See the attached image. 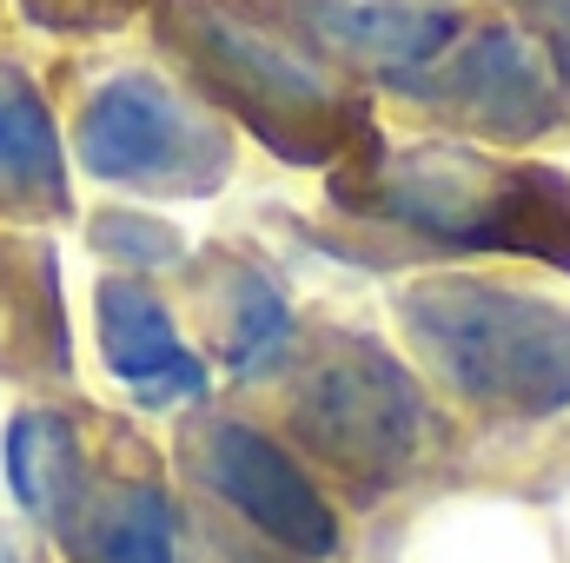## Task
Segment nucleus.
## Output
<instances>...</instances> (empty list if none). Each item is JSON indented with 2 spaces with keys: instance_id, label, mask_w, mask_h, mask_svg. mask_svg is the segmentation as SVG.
I'll return each mask as SVG.
<instances>
[{
  "instance_id": "f03ea898",
  "label": "nucleus",
  "mask_w": 570,
  "mask_h": 563,
  "mask_svg": "<svg viewBox=\"0 0 570 563\" xmlns=\"http://www.w3.org/2000/svg\"><path fill=\"white\" fill-rule=\"evenodd\" d=\"M372 213L444 246L524 253L570 273V179L558 166H498L464 146H419L385 166Z\"/></svg>"
},
{
  "instance_id": "39448f33",
  "label": "nucleus",
  "mask_w": 570,
  "mask_h": 563,
  "mask_svg": "<svg viewBox=\"0 0 570 563\" xmlns=\"http://www.w3.org/2000/svg\"><path fill=\"white\" fill-rule=\"evenodd\" d=\"M193 40H199V60L219 73V87L253 113V127H266V140L279 152H292L285 127H305V140L325 152L332 93H325V80L312 73L305 53H292L279 33H266L239 13H219V7H206L193 20Z\"/></svg>"
},
{
  "instance_id": "2eb2a0df",
  "label": "nucleus",
  "mask_w": 570,
  "mask_h": 563,
  "mask_svg": "<svg viewBox=\"0 0 570 563\" xmlns=\"http://www.w3.org/2000/svg\"><path fill=\"white\" fill-rule=\"evenodd\" d=\"M551 53H558V67H564V80H570V0L551 7Z\"/></svg>"
},
{
  "instance_id": "6e6552de",
  "label": "nucleus",
  "mask_w": 570,
  "mask_h": 563,
  "mask_svg": "<svg viewBox=\"0 0 570 563\" xmlns=\"http://www.w3.org/2000/svg\"><path fill=\"white\" fill-rule=\"evenodd\" d=\"M100 352L107 372L140 398V405H179L206 392V365L186 352L173 312L140 279H100Z\"/></svg>"
},
{
  "instance_id": "9b49d317",
  "label": "nucleus",
  "mask_w": 570,
  "mask_h": 563,
  "mask_svg": "<svg viewBox=\"0 0 570 563\" xmlns=\"http://www.w3.org/2000/svg\"><path fill=\"white\" fill-rule=\"evenodd\" d=\"M0 186L60 206L67 199V172H60V134L47 100L33 93V80L20 67L0 60Z\"/></svg>"
},
{
  "instance_id": "9d476101",
  "label": "nucleus",
  "mask_w": 570,
  "mask_h": 563,
  "mask_svg": "<svg viewBox=\"0 0 570 563\" xmlns=\"http://www.w3.org/2000/svg\"><path fill=\"white\" fill-rule=\"evenodd\" d=\"M312 27L325 40H338L345 53L405 60V67L431 60L451 40V20L419 0H312Z\"/></svg>"
},
{
  "instance_id": "ddd939ff",
  "label": "nucleus",
  "mask_w": 570,
  "mask_h": 563,
  "mask_svg": "<svg viewBox=\"0 0 570 563\" xmlns=\"http://www.w3.org/2000/svg\"><path fill=\"white\" fill-rule=\"evenodd\" d=\"M285 345H292V312H285V298L259 279V273H239L233 305H226V365H233L239 378L273 372L285 358Z\"/></svg>"
},
{
  "instance_id": "4468645a",
  "label": "nucleus",
  "mask_w": 570,
  "mask_h": 563,
  "mask_svg": "<svg viewBox=\"0 0 570 563\" xmlns=\"http://www.w3.org/2000/svg\"><path fill=\"white\" fill-rule=\"evenodd\" d=\"M94 246L107 259H127V266H173L186 253L179 233H166L159 219H140V213H100L94 219Z\"/></svg>"
},
{
  "instance_id": "20e7f679",
  "label": "nucleus",
  "mask_w": 570,
  "mask_h": 563,
  "mask_svg": "<svg viewBox=\"0 0 570 563\" xmlns=\"http://www.w3.org/2000/svg\"><path fill=\"white\" fill-rule=\"evenodd\" d=\"M206 484L292 557H332L338 517L325 491L298 471V457L253 424H213L206 431Z\"/></svg>"
},
{
  "instance_id": "423d86ee",
  "label": "nucleus",
  "mask_w": 570,
  "mask_h": 563,
  "mask_svg": "<svg viewBox=\"0 0 570 563\" xmlns=\"http://www.w3.org/2000/svg\"><path fill=\"white\" fill-rule=\"evenodd\" d=\"M199 146H206L199 120L153 73L107 80L80 113V166L94 179H127V186L179 179L199 159Z\"/></svg>"
},
{
  "instance_id": "f257e3e1",
  "label": "nucleus",
  "mask_w": 570,
  "mask_h": 563,
  "mask_svg": "<svg viewBox=\"0 0 570 563\" xmlns=\"http://www.w3.org/2000/svg\"><path fill=\"white\" fill-rule=\"evenodd\" d=\"M405 332L425 365L478 412L558 418L570 412V312L484 279H419L405 298Z\"/></svg>"
},
{
  "instance_id": "1a4fd4ad",
  "label": "nucleus",
  "mask_w": 570,
  "mask_h": 563,
  "mask_svg": "<svg viewBox=\"0 0 570 563\" xmlns=\"http://www.w3.org/2000/svg\"><path fill=\"white\" fill-rule=\"evenodd\" d=\"M7 484L33 524H53V531L73 524V511H80V437L60 412H13Z\"/></svg>"
},
{
  "instance_id": "0eeeda50",
  "label": "nucleus",
  "mask_w": 570,
  "mask_h": 563,
  "mask_svg": "<svg viewBox=\"0 0 570 563\" xmlns=\"http://www.w3.org/2000/svg\"><path fill=\"white\" fill-rule=\"evenodd\" d=\"M425 93L431 100H451L458 113H471L491 134H538L558 113V87H551L544 60L531 53V40H518L504 27L478 33L458 60H438Z\"/></svg>"
},
{
  "instance_id": "dca6fc26",
  "label": "nucleus",
  "mask_w": 570,
  "mask_h": 563,
  "mask_svg": "<svg viewBox=\"0 0 570 563\" xmlns=\"http://www.w3.org/2000/svg\"><path fill=\"white\" fill-rule=\"evenodd\" d=\"M0 563H20V551H13V544H7V537H0Z\"/></svg>"
},
{
  "instance_id": "7ed1b4c3",
  "label": "nucleus",
  "mask_w": 570,
  "mask_h": 563,
  "mask_svg": "<svg viewBox=\"0 0 570 563\" xmlns=\"http://www.w3.org/2000/svg\"><path fill=\"white\" fill-rule=\"evenodd\" d=\"M292 424L312 444L318 464H332L358 497L392 491L425 444V398L405 378L399 358L379 345L338 338L312 358V372L292 392Z\"/></svg>"
},
{
  "instance_id": "f8f14e48",
  "label": "nucleus",
  "mask_w": 570,
  "mask_h": 563,
  "mask_svg": "<svg viewBox=\"0 0 570 563\" xmlns=\"http://www.w3.org/2000/svg\"><path fill=\"white\" fill-rule=\"evenodd\" d=\"M94 557L100 563H173V504L153 484H120L94 511Z\"/></svg>"
}]
</instances>
